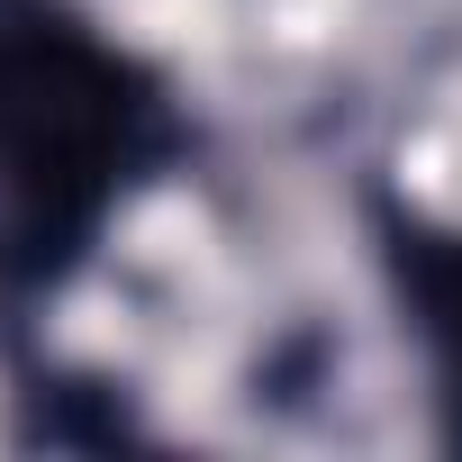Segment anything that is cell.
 <instances>
[{"instance_id": "cell-1", "label": "cell", "mask_w": 462, "mask_h": 462, "mask_svg": "<svg viewBox=\"0 0 462 462\" xmlns=\"http://www.w3.org/2000/svg\"><path fill=\"white\" fill-rule=\"evenodd\" d=\"M172 82L73 0H0V300L64 291L181 163Z\"/></svg>"}, {"instance_id": "cell-2", "label": "cell", "mask_w": 462, "mask_h": 462, "mask_svg": "<svg viewBox=\"0 0 462 462\" xmlns=\"http://www.w3.org/2000/svg\"><path fill=\"white\" fill-rule=\"evenodd\" d=\"M381 273L408 309V336L426 354V381H435V408H444V435L462 444V226L426 217V208H381Z\"/></svg>"}]
</instances>
